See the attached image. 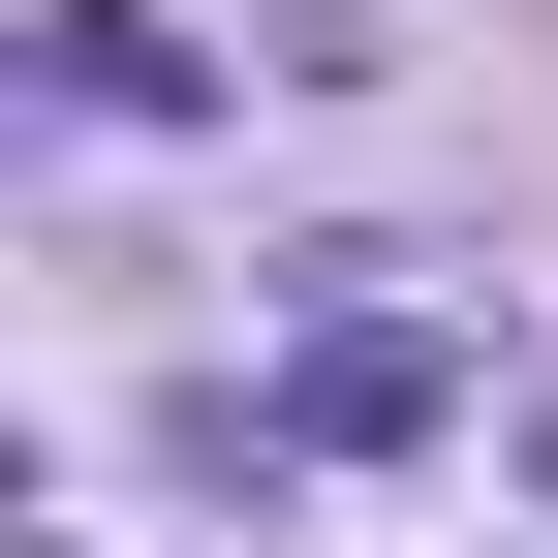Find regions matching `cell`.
Listing matches in <instances>:
<instances>
[{
	"label": "cell",
	"instance_id": "cell-1",
	"mask_svg": "<svg viewBox=\"0 0 558 558\" xmlns=\"http://www.w3.org/2000/svg\"><path fill=\"white\" fill-rule=\"evenodd\" d=\"M435 403H465V341H435V311H311V341H279V465H403Z\"/></svg>",
	"mask_w": 558,
	"mask_h": 558
}]
</instances>
